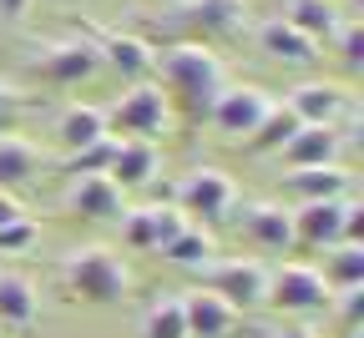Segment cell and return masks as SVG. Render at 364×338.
<instances>
[{
  "mask_svg": "<svg viewBox=\"0 0 364 338\" xmlns=\"http://www.w3.org/2000/svg\"><path fill=\"white\" fill-rule=\"evenodd\" d=\"M152 71H157V86H162V96H167L172 116L182 111L188 121H208L213 102H218L223 86H228L223 61L208 51V45H198V40H182V45L157 51Z\"/></svg>",
  "mask_w": 364,
  "mask_h": 338,
  "instance_id": "obj_1",
  "label": "cell"
},
{
  "mask_svg": "<svg viewBox=\"0 0 364 338\" xmlns=\"http://www.w3.org/2000/svg\"><path fill=\"white\" fill-rule=\"evenodd\" d=\"M61 283H66L71 298L97 303V308H112V303H127V293H132V268L112 248L86 243V248H71L61 258Z\"/></svg>",
  "mask_w": 364,
  "mask_h": 338,
  "instance_id": "obj_2",
  "label": "cell"
},
{
  "mask_svg": "<svg viewBox=\"0 0 364 338\" xmlns=\"http://www.w3.org/2000/svg\"><path fill=\"white\" fill-rule=\"evenodd\" d=\"M102 111H107V136H117V141H157V136L172 131V107H167V96H162L157 81L127 86Z\"/></svg>",
  "mask_w": 364,
  "mask_h": 338,
  "instance_id": "obj_3",
  "label": "cell"
},
{
  "mask_svg": "<svg viewBox=\"0 0 364 338\" xmlns=\"http://www.w3.org/2000/svg\"><path fill=\"white\" fill-rule=\"evenodd\" d=\"M233 202H238V187H233V177L218 172V167H193L182 182H172V207L188 217V222L198 217V227L228 217Z\"/></svg>",
  "mask_w": 364,
  "mask_h": 338,
  "instance_id": "obj_4",
  "label": "cell"
},
{
  "mask_svg": "<svg viewBox=\"0 0 364 338\" xmlns=\"http://www.w3.org/2000/svg\"><path fill=\"white\" fill-rule=\"evenodd\" d=\"M203 288L218 293L228 308H263L268 298V268L258 258H218L203 268Z\"/></svg>",
  "mask_w": 364,
  "mask_h": 338,
  "instance_id": "obj_5",
  "label": "cell"
},
{
  "mask_svg": "<svg viewBox=\"0 0 364 338\" xmlns=\"http://www.w3.org/2000/svg\"><path fill=\"white\" fill-rule=\"evenodd\" d=\"M268 111H273V96L263 86H223V96L208 111V126L228 141H248Z\"/></svg>",
  "mask_w": 364,
  "mask_h": 338,
  "instance_id": "obj_6",
  "label": "cell"
},
{
  "mask_svg": "<svg viewBox=\"0 0 364 338\" xmlns=\"http://www.w3.org/2000/svg\"><path fill=\"white\" fill-rule=\"evenodd\" d=\"M31 71L51 86H81L102 71L97 40H46L41 56H31Z\"/></svg>",
  "mask_w": 364,
  "mask_h": 338,
  "instance_id": "obj_7",
  "label": "cell"
},
{
  "mask_svg": "<svg viewBox=\"0 0 364 338\" xmlns=\"http://www.w3.org/2000/svg\"><path fill=\"white\" fill-rule=\"evenodd\" d=\"M279 313H318V308H329L334 293L324 288V278H318V268L309 263H284L279 273H268V298Z\"/></svg>",
  "mask_w": 364,
  "mask_h": 338,
  "instance_id": "obj_8",
  "label": "cell"
},
{
  "mask_svg": "<svg viewBox=\"0 0 364 338\" xmlns=\"http://www.w3.org/2000/svg\"><path fill=\"white\" fill-rule=\"evenodd\" d=\"M304 126H344V116H354V91L339 81H299L284 102Z\"/></svg>",
  "mask_w": 364,
  "mask_h": 338,
  "instance_id": "obj_9",
  "label": "cell"
},
{
  "mask_svg": "<svg viewBox=\"0 0 364 338\" xmlns=\"http://www.w3.org/2000/svg\"><path fill=\"white\" fill-rule=\"evenodd\" d=\"M122 243L132 253H162L172 237L188 227V217H182L172 202H152V207H127L122 217Z\"/></svg>",
  "mask_w": 364,
  "mask_h": 338,
  "instance_id": "obj_10",
  "label": "cell"
},
{
  "mask_svg": "<svg viewBox=\"0 0 364 338\" xmlns=\"http://www.w3.org/2000/svg\"><path fill=\"white\" fill-rule=\"evenodd\" d=\"M66 212L91 217V222H112V217L127 212V192H122L107 172H97V177H71V187H66Z\"/></svg>",
  "mask_w": 364,
  "mask_h": 338,
  "instance_id": "obj_11",
  "label": "cell"
},
{
  "mask_svg": "<svg viewBox=\"0 0 364 338\" xmlns=\"http://www.w3.org/2000/svg\"><path fill=\"white\" fill-rule=\"evenodd\" d=\"M344 212H349V197L344 202H304V207H289L294 217V243L304 248H339L344 243Z\"/></svg>",
  "mask_w": 364,
  "mask_h": 338,
  "instance_id": "obj_12",
  "label": "cell"
},
{
  "mask_svg": "<svg viewBox=\"0 0 364 338\" xmlns=\"http://www.w3.org/2000/svg\"><path fill=\"white\" fill-rule=\"evenodd\" d=\"M284 192L294 197V207H304V202H344V197H354V177L339 162L334 167H299V172L284 177Z\"/></svg>",
  "mask_w": 364,
  "mask_h": 338,
  "instance_id": "obj_13",
  "label": "cell"
},
{
  "mask_svg": "<svg viewBox=\"0 0 364 338\" xmlns=\"http://www.w3.org/2000/svg\"><path fill=\"white\" fill-rule=\"evenodd\" d=\"M238 232H243V243H253V248H263V253H289V248H294V217H289V207H279V202H253V207H243Z\"/></svg>",
  "mask_w": 364,
  "mask_h": 338,
  "instance_id": "obj_14",
  "label": "cell"
},
{
  "mask_svg": "<svg viewBox=\"0 0 364 338\" xmlns=\"http://www.w3.org/2000/svg\"><path fill=\"white\" fill-rule=\"evenodd\" d=\"M182 323H188V338H233L238 328V308H228L218 293L208 288H193V293H182Z\"/></svg>",
  "mask_w": 364,
  "mask_h": 338,
  "instance_id": "obj_15",
  "label": "cell"
},
{
  "mask_svg": "<svg viewBox=\"0 0 364 338\" xmlns=\"http://www.w3.org/2000/svg\"><path fill=\"white\" fill-rule=\"evenodd\" d=\"M157 167H162L157 141H117V136H112V162H107V177H112L122 192L152 187Z\"/></svg>",
  "mask_w": 364,
  "mask_h": 338,
  "instance_id": "obj_16",
  "label": "cell"
},
{
  "mask_svg": "<svg viewBox=\"0 0 364 338\" xmlns=\"http://www.w3.org/2000/svg\"><path fill=\"white\" fill-rule=\"evenodd\" d=\"M182 16V26H188L193 36H203V40H213V36H233L238 26H243V0H182V6H177ZM198 40V45H203Z\"/></svg>",
  "mask_w": 364,
  "mask_h": 338,
  "instance_id": "obj_17",
  "label": "cell"
},
{
  "mask_svg": "<svg viewBox=\"0 0 364 338\" xmlns=\"http://www.w3.org/2000/svg\"><path fill=\"white\" fill-rule=\"evenodd\" d=\"M279 162H284L289 172H299V167H334V162H339V131H334V126H299V131L284 141Z\"/></svg>",
  "mask_w": 364,
  "mask_h": 338,
  "instance_id": "obj_18",
  "label": "cell"
},
{
  "mask_svg": "<svg viewBox=\"0 0 364 338\" xmlns=\"http://www.w3.org/2000/svg\"><path fill=\"white\" fill-rule=\"evenodd\" d=\"M56 141L66 147V157L97 147V141H107V111L91 107V102H71V107L56 116Z\"/></svg>",
  "mask_w": 364,
  "mask_h": 338,
  "instance_id": "obj_19",
  "label": "cell"
},
{
  "mask_svg": "<svg viewBox=\"0 0 364 338\" xmlns=\"http://www.w3.org/2000/svg\"><path fill=\"white\" fill-rule=\"evenodd\" d=\"M97 51H102V66L122 71L132 86L147 81L152 76V61H157V51H152L142 36H107V40H97Z\"/></svg>",
  "mask_w": 364,
  "mask_h": 338,
  "instance_id": "obj_20",
  "label": "cell"
},
{
  "mask_svg": "<svg viewBox=\"0 0 364 338\" xmlns=\"http://www.w3.org/2000/svg\"><path fill=\"white\" fill-rule=\"evenodd\" d=\"M258 45H263L273 61H284V66H314V56H318V45L304 40L284 16H273V21L258 26Z\"/></svg>",
  "mask_w": 364,
  "mask_h": 338,
  "instance_id": "obj_21",
  "label": "cell"
},
{
  "mask_svg": "<svg viewBox=\"0 0 364 338\" xmlns=\"http://www.w3.org/2000/svg\"><path fill=\"white\" fill-rule=\"evenodd\" d=\"M41 313V293L26 273H0V328H31Z\"/></svg>",
  "mask_w": 364,
  "mask_h": 338,
  "instance_id": "obj_22",
  "label": "cell"
},
{
  "mask_svg": "<svg viewBox=\"0 0 364 338\" xmlns=\"http://www.w3.org/2000/svg\"><path fill=\"white\" fill-rule=\"evenodd\" d=\"M304 40H334L339 36V26H344V16H339V6L334 0H289V16H284Z\"/></svg>",
  "mask_w": 364,
  "mask_h": 338,
  "instance_id": "obj_23",
  "label": "cell"
},
{
  "mask_svg": "<svg viewBox=\"0 0 364 338\" xmlns=\"http://www.w3.org/2000/svg\"><path fill=\"white\" fill-rule=\"evenodd\" d=\"M162 258L172 263V268H188V273H203L208 263H218V237L208 232V227H198V222H188L172 243L162 248Z\"/></svg>",
  "mask_w": 364,
  "mask_h": 338,
  "instance_id": "obj_24",
  "label": "cell"
},
{
  "mask_svg": "<svg viewBox=\"0 0 364 338\" xmlns=\"http://www.w3.org/2000/svg\"><path fill=\"white\" fill-rule=\"evenodd\" d=\"M36 172H41V152L31 147L26 136L6 131V136H0V192H16V187H26Z\"/></svg>",
  "mask_w": 364,
  "mask_h": 338,
  "instance_id": "obj_25",
  "label": "cell"
},
{
  "mask_svg": "<svg viewBox=\"0 0 364 338\" xmlns=\"http://www.w3.org/2000/svg\"><path fill=\"white\" fill-rule=\"evenodd\" d=\"M299 126H304V121H299V116H294V111H289L284 102H273V111H268V116L258 121V131H253V136L243 141V147H248L253 157H279V152H284V141H289V136H294Z\"/></svg>",
  "mask_w": 364,
  "mask_h": 338,
  "instance_id": "obj_26",
  "label": "cell"
},
{
  "mask_svg": "<svg viewBox=\"0 0 364 338\" xmlns=\"http://www.w3.org/2000/svg\"><path fill=\"white\" fill-rule=\"evenodd\" d=\"M318 278H324L329 293H344V288H364V248H329L324 253V268H318Z\"/></svg>",
  "mask_w": 364,
  "mask_h": 338,
  "instance_id": "obj_27",
  "label": "cell"
},
{
  "mask_svg": "<svg viewBox=\"0 0 364 338\" xmlns=\"http://www.w3.org/2000/svg\"><path fill=\"white\" fill-rule=\"evenodd\" d=\"M142 338H188L182 303H177V298H157V303L142 313Z\"/></svg>",
  "mask_w": 364,
  "mask_h": 338,
  "instance_id": "obj_28",
  "label": "cell"
},
{
  "mask_svg": "<svg viewBox=\"0 0 364 338\" xmlns=\"http://www.w3.org/2000/svg\"><path fill=\"white\" fill-rule=\"evenodd\" d=\"M107 162H112V136L97 141V147H86V152H71L66 157V172L71 177H97V172H107Z\"/></svg>",
  "mask_w": 364,
  "mask_h": 338,
  "instance_id": "obj_29",
  "label": "cell"
},
{
  "mask_svg": "<svg viewBox=\"0 0 364 338\" xmlns=\"http://www.w3.org/2000/svg\"><path fill=\"white\" fill-rule=\"evenodd\" d=\"M339 56H344L349 71L364 66V26H359V21H344V26H339Z\"/></svg>",
  "mask_w": 364,
  "mask_h": 338,
  "instance_id": "obj_30",
  "label": "cell"
},
{
  "mask_svg": "<svg viewBox=\"0 0 364 338\" xmlns=\"http://www.w3.org/2000/svg\"><path fill=\"white\" fill-rule=\"evenodd\" d=\"M36 237H41V227H36L31 217H21V222H11V227H0V253H26Z\"/></svg>",
  "mask_w": 364,
  "mask_h": 338,
  "instance_id": "obj_31",
  "label": "cell"
},
{
  "mask_svg": "<svg viewBox=\"0 0 364 338\" xmlns=\"http://www.w3.org/2000/svg\"><path fill=\"white\" fill-rule=\"evenodd\" d=\"M334 298H339V323L349 333H359V323H364V288H344V293H334Z\"/></svg>",
  "mask_w": 364,
  "mask_h": 338,
  "instance_id": "obj_32",
  "label": "cell"
},
{
  "mask_svg": "<svg viewBox=\"0 0 364 338\" xmlns=\"http://www.w3.org/2000/svg\"><path fill=\"white\" fill-rule=\"evenodd\" d=\"M344 243L364 248V202H354V197H349V212H344Z\"/></svg>",
  "mask_w": 364,
  "mask_h": 338,
  "instance_id": "obj_33",
  "label": "cell"
},
{
  "mask_svg": "<svg viewBox=\"0 0 364 338\" xmlns=\"http://www.w3.org/2000/svg\"><path fill=\"white\" fill-rule=\"evenodd\" d=\"M21 217H26L21 197H16V192H0V227H11V222H21Z\"/></svg>",
  "mask_w": 364,
  "mask_h": 338,
  "instance_id": "obj_34",
  "label": "cell"
},
{
  "mask_svg": "<svg viewBox=\"0 0 364 338\" xmlns=\"http://www.w3.org/2000/svg\"><path fill=\"white\" fill-rule=\"evenodd\" d=\"M26 11H31V0H0V16L6 21H26Z\"/></svg>",
  "mask_w": 364,
  "mask_h": 338,
  "instance_id": "obj_35",
  "label": "cell"
},
{
  "mask_svg": "<svg viewBox=\"0 0 364 338\" xmlns=\"http://www.w3.org/2000/svg\"><path fill=\"white\" fill-rule=\"evenodd\" d=\"M11 121H16V111H11V107H0V136L11 131Z\"/></svg>",
  "mask_w": 364,
  "mask_h": 338,
  "instance_id": "obj_36",
  "label": "cell"
},
{
  "mask_svg": "<svg viewBox=\"0 0 364 338\" xmlns=\"http://www.w3.org/2000/svg\"><path fill=\"white\" fill-rule=\"evenodd\" d=\"M279 338H314V333H309V328H284Z\"/></svg>",
  "mask_w": 364,
  "mask_h": 338,
  "instance_id": "obj_37",
  "label": "cell"
},
{
  "mask_svg": "<svg viewBox=\"0 0 364 338\" xmlns=\"http://www.w3.org/2000/svg\"><path fill=\"white\" fill-rule=\"evenodd\" d=\"M147 6H162V11H177V6H182V0H147Z\"/></svg>",
  "mask_w": 364,
  "mask_h": 338,
  "instance_id": "obj_38",
  "label": "cell"
},
{
  "mask_svg": "<svg viewBox=\"0 0 364 338\" xmlns=\"http://www.w3.org/2000/svg\"><path fill=\"white\" fill-rule=\"evenodd\" d=\"M0 107H11V86L6 81H0Z\"/></svg>",
  "mask_w": 364,
  "mask_h": 338,
  "instance_id": "obj_39",
  "label": "cell"
},
{
  "mask_svg": "<svg viewBox=\"0 0 364 338\" xmlns=\"http://www.w3.org/2000/svg\"><path fill=\"white\" fill-rule=\"evenodd\" d=\"M0 338H6V333H0Z\"/></svg>",
  "mask_w": 364,
  "mask_h": 338,
  "instance_id": "obj_40",
  "label": "cell"
}]
</instances>
